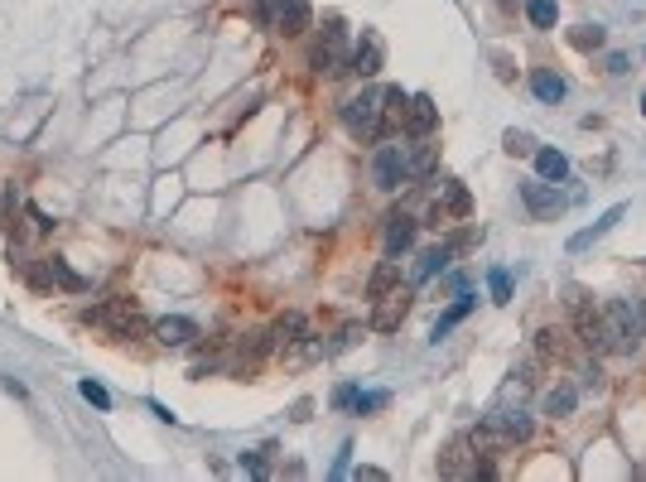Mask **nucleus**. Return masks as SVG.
<instances>
[{"instance_id": "1", "label": "nucleus", "mask_w": 646, "mask_h": 482, "mask_svg": "<svg viewBox=\"0 0 646 482\" xmlns=\"http://www.w3.org/2000/svg\"><path fill=\"white\" fill-rule=\"evenodd\" d=\"M343 126H348L352 140L377 145V140L386 135V92L362 87L357 97H348V102H343Z\"/></svg>"}, {"instance_id": "2", "label": "nucleus", "mask_w": 646, "mask_h": 482, "mask_svg": "<svg viewBox=\"0 0 646 482\" xmlns=\"http://www.w3.org/2000/svg\"><path fill=\"white\" fill-rule=\"evenodd\" d=\"M348 58H352V44H348V29H343V20L338 15H328L323 20V39L314 44V73L319 78H338V73H348Z\"/></svg>"}, {"instance_id": "3", "label": "nucleus", "mask_w": 646, "mask_h": 482, "mask_svg": "<svg viewBox=\"0 0 646 482\" xmlns=\"http://www.w3.org/2000/svg\"><path fill=\"white\" fill-rule=\"evenodd\" d=\"M87 319L102 323L106 333H116V338H140V333H150V319H145V314H140L130 299H106V304H97V309H87Z\"/></svg>"}, {"instance_id": "4", "label": "nucleus", "mask_w": 646, "mask_h": 482, "mask_svg": "<svg viewBox=\"0 0 646 482\" xmlns=\"http://www.w3.org/2000/svg\"><path fill=\"white\" fill-rule=\"evenodd\" d=\"M372 179H377V188H386V193H396L401 184H410V150L381 145L377 159H372Z\"/></svg>"}, {"instance_id": "5", "label": "nucleus", "mask_w": 646, "mask_h": 482, "mask_svg": "<svg viewBox=\"0 0 646 482\" xmlns=\"http://www.w3.org/2000/svg\"><path fill=\"white\" fill-rule=\"evenodd\" d=\"M410 304H415V290H410V285L386 290V295L377 299V309H372V328H377V333H396V328L405 323V314H410Z\"/></svg>"}, {"instance_id": "6", "label": "nucleus", "mask_w": 646, "mask_h": 482, "mask_svg": "<svg viewBox=\"0 0 646 482\" xmlns=\"http://www.w3.org/2000/svg\"><path fill=\"white\" fill-rule=\"evenodd\" d=\"M381 63H386V44H381V34H377V29H362V34L352 39L348 73H357V78H377Z\"/></svg>"}, {"instance_id": "7", "label": "nucleus", "mask_w": 646, "mask_h": 482, "mask_svg": "<svg viewBox=\"0 0 646 482\" xmlns=\"http://www.w3.org/2000/svg\"><path fill=\"white\" fill-rule=\"evenodd\" d=\"M477 473V449L468 434H453L439 453V478H473Z\"/></svg>"}, {"instance_id": "8", "label": "nucleus", "mask_w": 646, "mask_h": 482, "mask_svg": "<svg viewBox=\"0 0 646 482\" xmlns=\"http://www.w3.org/2000/svg\"><path fill=\"white\" fill-rule=\"evenodd\" d=\"M439 126V107H435V97H425V92H415L410 102H405V116H401V131L410 135V140H420L429 135Z\"/></svg>"}, {"instance_id": "9", "label": "nucleus", "mask_w": 646, "mask_h": 482, "mask_svg": "<svg viewBox=\"0 0 646 482\" xmlns=\"http://www.w3.org/2000/svg\"><path fill=\"white\" fill-rule=\"evenodd\" d=\"M309 25H314V5H309V0H280V5H275V25H270L275 34L299 39Z\"/></svg>"}, {"instance_id": "10", "label": "nucleus", "mask_w": 646, "mask_h": 482, "mask_svg": "<svg viewBox=\"0 0 646 482\" xmlns=\"http://www.w3.org/2000/svg\"><path fill=\"white\" fill-rule=\"evenodd\" d=\"M435 208L444 213V222L453 217V222H463L473 213V193L463 188V179H439V188H435Z\"/></svg>"}, {"instance_id": "11", "label": "nucleus", "mask_w": 646, "mask_h": 482, "mask_svg": "<svg viewBox=\"0 0 646 482\" xmlns=\"http://www.w3.org/2000/svg\"><path fill=\"white\" fill-rule=\"evenodd\" d=\"M275 352V343H270V333H246L242 343H236V352H232V372L236 376H251Z\"/></svg>"}, {"instance_id": "12", "label": "nucleus", "mask_w": 646, "mask_h": 482, "mask_svg": "<svg viewBox=\"0 0 646 482\" xmlns=\"http://www.w3.org/2000/svg\"><path fill=\"white\" fill-rule=\"evenodd\" d=\"M521 203L531 208V217H555L559 208H565V198L555 193V184H545V179H526V184H521Z\"/></svg>"}, {"instance_id": "13", "label": "nucleus", "mask_w": 646, "mask_h": 482, "mask_svg": "<svg viewBox=\"0 0 646 482\" xmlns=\"http://www.w3.org/2000/svg\"><path fill=\"white\" fill-rule=\"evenodd\" d=\"M622 217H627V203H613V208H608V213H603V217H598V222H593V227L574 232V237H569V256H584V251H589V246H593V241H603V237H608V232H613V227H617V222H622Z\"/></svg>"}, {"instance_id": "14", "label": "nucleus", "mask_w": 646, "mask_h": 482, "mask_svg": "<svg viewBox=\"0 0 646 482\" xmlns=\"http://www.w3.org/2000/svg\"><path fill=\"white\" fill-rule=\"evenodd\" d=\"M150 333H154V343H164V347H184L198 338V323L184 319V314H170V319H154Z\"/></svg>"}, {"instance_id": "15", "label": "nucleus", "mask_w": 646, "mask_h": 482, "mask_svg": "<svg viewBox=\"0 0 646 482\" xmlns=\"http://www.w3.org/2000/svg\"><path fill=\"white\" fill-rule=\"evenodd\" d=\"M569 328L565 323H545L541 333H535V357L541 362H565L569 357Z\"/></svg>"}, {"instance_id": "16", "label": "nucleus", "mask_w": 646, "mask_h": 482, "mask_svg": "<svg viewBox=\"0 0 646 482\" xmlns=\"http://www.w3.org/2000/svg\"><path fill=\"white\" fill-rule=\"evenodd\" d=\"M415 222L410 213H401V208H391L386 213V256H401V251H410V241H415Z\"/></svg>"}, {"instance_id": "17", "label": "nucleus", "mask_w": 646, "mask_h": 482, "mask_svg": "<svg viewBox=\"0 0 646 482\" xmlns=\"http://www.w3.org/2000/svg\"><path fill=\"white\" fill-rule=\"evenodd\" d=\"M453 261V251H449V241H439V246H429V251H420V266H415V275H410V285H420V280L429 275H444Z\"/></svg>"}, {"instance_id": "18", "label": "nucleus", "mask_w": 646, "mask_h": 482, "mask_svg": "<svg viewBox=\"0 0 646 482\" xmlns=\"http://www.w3.org/2000/svg\"><path fill=\"white\" fill-rule=\"evenodd\" d=\"M497 425L507 434V444H526L535 434V420L526 415V410H497Z\"/></svg>"}, {"instance_id": "19", "label": "nucleus", "mask_w": 646, "mask_h": 482, "mask_svg": "<svg viewBox=\"0 0 646 482\" xmlns=\"http://www.w3.org/2000/svg\"><path fill=\"white\" fill-rule=\"evenodd\" d=\"M531 92L541 102H565L569 87H565V78H559L555 68H535V73H531Z\"/></svg>"}, {"instance_id": "20", "label": "nucleus", "mask_w": 646, "mask_h": 482, "mask_svg": "<svg viewBox=\"0 0 646 482\" xmlns=\"http://www.w3.org/2000/svg\"><path fill=\"white\" fill-rule=\"evenodd\" d=\"M535 174H541L545 184H565L569 179V159L559 155V150H535Z\"/></svg>"}, {"instance_id": "21", "label": "nucleus", "mask_w": 646, "mask_h": 482, "mask_svg": "<svg viewBox=\"0 0 646 482\" xmlns=\"http://www.w3.org/2000/svg\"><path fill=\"white\" fill-rule=\"evenodd\" d=\"M574 405H579V386H569V381L550 386V391H545V401H541L545 415H569Z\"/></svg>"}, {"instance_id": "22", "label": "nucleus", "mask_w": 646, "mask_h": 482, "mask_svg": "<svg viewBox=\"0 0 646 482\" xmlns=\"http://www.w3.org/2000/svg\"><path fill=\"white\" fill-rule=\"evenodd\" d=\"M299 338H309V333H304V314H285V319L270 328V343H275V352L294 347Z\"/></svg>"}, {"instance_id": "23", "label": "nucleus", "mask_w": 646, "mask_h": 482, "mask_svg": "<svg viewBox=\"0 0 646 482\" xmlns=\"http://www.w3.org/2000/svg\"><path fill=\"white\" fill-rule=\"evenodd\" d=\"M401 285V261H381L372 270V280H367V299H381L386 290H396Z\"/></svg>"}, {"instance_id": "24", "label": "nucleus", "mask_w": 646, "mask_h": 482, "mask_svg": "<svg viewBox=\"0 0 646 482\" xmlns=\"http://www.w3.org/2000/svg\"><path fill=\"white\" fill-rule=\"evenodd\" d=\"M410 150V179H425L429 169H435V159H439V145H429V135H420L415 145H405Z\"/></svg>"}, {"instance_id": "25", "label": "nucleus", "mask_w": 646, "mask_h": 482, "mask_svg": "<svg viewBox=\"0 0 646 482\" xmlns=\"http://www.w3.org/2000/svg\"><path fill=\"white\" fill-rule=\"evenodd\" d=\"M468 314H473V299H468V295H459L444 314H439V323H435V343H439V338H449V328H459L463 319H468Z\"/></svg>"}, {"instance_id": "26", "label": "nucleus", "mask_w": 646, "mask_h": 482, "mask_svg": "<svg viewBox=\"0 0 646 482\" xmlns=\"http://www.w3.org/2000/svg\"><path fill=\"white\" fill-rule=\"evenodd\" d=\"M565 309H569V319L593 314V309H598V304H593V290H589V285H565Z\"/></svg>"}, {"instance_id": "27", "label": "nucleus", "mask_w": 646, "mask_h": 482, "mask_svg": "<svg viewBox=\"0 0 646 482\" xmlns=\"http://www.w3.org/2000/svg\"><path fill=\"white\" fill-rule=\"evenodd\" d=\"M526 20H531L535 29H555L559 5H555V0H526Z\"/></svg>"}, {"instance_id": "28", "label": "nucleus", "mask_w": 646, "mask_h": 482, "mask_svg": "<svg viewBox=\"0 0 646 482\" xmlns=\"http://www.w3.org/2000/svg\"><path fill=\"white\" fill-rule=\"evenodd\" d=\"M569 44H574L579 53L603 49V25H574V29H569Z\"/></svg>"}, {"instance_id": "29", "label": "nucleus", "mask_w": 646, "mask_h": 482, "mask_svg": "<svg viewBox=\"0 0 646 482\" xmlns=\"http://www.w3.org/2000/svg\"><path fill=\"white\" fill-rule=\"evenodd\" d=\"M49 270H54V285L73 290V295H82V290H87V280H82L78 270H68V261H63V256H49Z\"/></svg>"}, {"instance_id": "30", "label": "nucleus", "mask_w": 646, "mask_h": 482, "mask_svg": "<svg viewBox=\"0 0 646 482\" xmlns=\"http://www.w3.org/2000/svg\"><path fill=\"white\" fill-rule=\"evenodd\" d=\"M357 338H362V328H357V323H343L338 333H333V343H323V357H338V352H348Z\"/></svg>"}, {"instance_id": "31", "label": "nucleus", "mask_w": 646, "mask_h": 482, "mask_svg": "<svg viewBox=\"0 0 646 482\" xmlns=\"http://www.w3.org/2000/svg\"><path fill=\"white\" fill-rule=\"evenodd\" d=\"M501 150H507L511 159H521V155H535V140L526 131H507V135H501Z\"/></svg>"}, {"instance_id": "32", "label": "nucleus", "mask_w": 646, "mask_h": 482, "mask_svg": "<svg viewBox=\"0 0 646 482\" xmlns=\"http://www.w3.org/2000/svg\"><path fill=\"white\" fill-rule=\"evenodd\" d=\"M444 241H449L453 256H463V251H473V246L483 241V227H463V232H453V237H444Z\"/></svg>"}, {"instance_id": "33", "label": "nucleus", "mask_w": 646, "mask_h": 482, "mask_svg": "<svg viewBox=\"0 0 646 482\" xmlns=\"http://www.w3.org/2000/svg\"><path fill=\"white\" fill-rule=\"evenodd\" d=\"M405 102H410V92H401V87H386V126H401V116H405Z\"/></svg>"}, {"instance_id": "34", "label": "nucleus", "mask_w": 646, "mask_h": 482, "mask_svg": "<svg viewBox=\"0 0 646 482\" xmlns=\"http://www.w3.org/2000/svg\"><path fill=\"white\" fill-rule=\"evenodd\" d=\"M381 405H391L386 391H357V401H352L357 415H372V410H381Z\"/></svg>"}, {"instance_id": "35", "label": "nucleus", "mask_w": 646, "mask_h": 482, "mask_svg": "<svg viewBox=\"0 0 646 482\" xmlns=\"http://www.w3.org/2000/svg\"><path fill=\"white\" fill-rule=\"evenodd\" d=\"M78 391H82V401H92L97 410H112V391H106V386H97V381H82Z\"/></svg>"}, {"instance_id": "36", "label": "nucleus", "mask_w": 646, "mask_h": 482, "mask_svg": "<svg viewBox=\"0 0 646 482\" xmlns=\"http://www.w3.org/2000/svg\"><path fill=\"white\" fill-rule=\"evenodd\" d=\"M487 285H493V299H497V304H507V299H511V275H507L501 266L493 270V275H487Z\"/></svg>"}, {"instance_id": "37", "label": "nucleus", "mask_w": 646, "mask_h": 482, "mask_svg": "<svg viewBox=\"0 0 646 482\" xmlns=\"http://www.w3.org/2000/svg\"><path fill=\"white\" fill-rule=\"evenodd\" d=\"M266 453H270V449H256V453H242V468H246V473H256V478H261V473H266Z\"/></svg>"}, {"instance_id": "38", "label": "nucleus", "mask_w": 646, "mask_h": 482, "mask_svg": "<svg viewBox=\"0 0 646 482\" xmlns=\"http://www.w3.org/2000/svg\"><path fill=\"white\" fill-rule=\"evenodd\" d=\"M352 401H357V386H338V391H333V405L352 410Z\"/></svg>"}, {"instance_id": "39", "label": "nucleus", "mask_w": 646, "mask_h": 482, "mask_svg": "<svg viewBox=\"0 0 646 482\" xmlns=\"http://www.w3.org/2000/svg\"><path fill=\"white\" fill-rule=\"evenodd\" d=\"M352 478H357V482H381L386 473H381V468H372V463H362V468H352Z\"/></svg>"}, {"instance_id": "40", "label": "nucleus", "mask_w": 646, "mask_h": 482, "mask_svg": "<svg viewBox=\"0 0 646 482\" xmlns=\"http://www.w3.org/2000/svg\"><path fill=\"white\" fill-rule=\"evenodd\" d=\"M608 73H613V78L627 73V53H608Z\"/></svg>"}, {"instance_id": "41", "label": "nucleus", "mask_w": 646, "mask_h": 482, "mask_svg": "<svg viewBox=\"0 0 646 482\" xmlns=\"http://www.w3.org/2000/svg\"><path fill=\"white\" fill-rule=\"evenodd\" d=\"M642 116H646V97H642Z\"/></svg>"}, {"instance_id": "42", "label": "nucleus", "mask_w": 646, "mask_h": 482, "mask_svg": "<svg viewBox=\"0 0 646 482\" xmlns=\"http://www.w3.org/2000/svg\"><path fill=\"white\" fill-rule=\"evenodd\" d=\"M501 5H511V0H501Z\"/></svg>"}, {"instance_id": "43", "label": "nucleus", "mask_w": 646, "mask_h": 482, "mask_svg": "<svg viewBox=\"0 0 646 482\" xmlns=\"http://www.w3.org/2000/svg\"><path fill=\"white\" fill-rule=\"evenodd\" d=\"M0 227H5V222H0Z\"/></svg>"}]
</instances>
